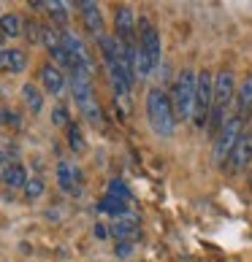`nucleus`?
<instances>
[{
	"instance_id": "a211bd4d",
	"label": "nucleus",
	"mask_w": 252,
	"mask_h": 262,
	"mask_svg": "<svg viewBox=\"0 0 252 262\" xmlns=\"http://www.w3.org/2000/svg\"><path fill=\"white\" fill-rule=\"evenodd\" d=\"M22 98H25V105L33 114H38V111L44 108V95H41V90H38L35 84H25L22 86Z\"/></svg>"
},
{
	"instance_id": "393cba45",
	"label": "nucleus",
	"mask_w": 252,
	"mask_h": 262,
	"mask_svg": "<svg viewBox=\"0 0 252 262\" xmlns=\"http://www.w3.org/2000/svg\"><path fill=\"white\" fill-rule=\"evenodd\" d=\"M52 124L54 127H68V108L65 105H54V111H52Z\"/></svg>"
},
{
	"instance_id": "1a4fd4ad",
	"label": "nucleus",
	"mask_w": 252,
	"mask_h": 262,
	"mask_svg": "<svg viewBox=\"0 0 252 262\" xmlns=\"http://www.w3.org/2000/svg\"><path fill=\"white\" fill-rule=\"evenodd\" d=\"M79 181H82V173L73 162H68V160L57 162V184H60L63 192H68V195H79L82 192Z\"/></svg>"
},
{
	"instance_id": "bb28decb",
	"label": "nucleus",
	"mask_w": 252,
	"mask_h": 262,
	"mask_svg": "<svg viewBox=\"0 0 252 262\" xmlns=\"http://www.w3.org/2000/svg\"><path fill=\"white\" fill-rule=\"evenodd\" d=\"M114 254L117 257H130L133 254V241H120L117 249H114Z\"/></svg>"
},
{
	"instance_id": "4468645a",
	"label": "nucleus",
	"mask_w": 252,
	"mask_h": 262,
	"mask_svg": "<svg viewBox=\"0 0 252 262\" xmlns=\"http://www.w3.org/2000/svg\"><path fill=\"white\" fill-rule=\"evenodd\" d=\"M111 235L120 241H133L135 235H139V219L133 216V213H128V216H120L117 222L111 225Z\"/></svg>"
},
{
	"instance_id": "5701e85b",
	"label": "nucleus",
	"mask_w": 252,
	"mask_h": 262,
	"mask_svg": "<svg viewBox=\"0 0 252 262\" xmlns=\"http://www.w3.org/2000/svg\"><path fill=\"white\" fill-rule=\"evenodd\" d=\"M46 11H49V16L54 19L57 25H65V22H68V6L60 3V0H52V3H46Z\"/></svg>"
},
{
	"instance_id": "7ed1b4c3",
	"label": "nucleus",
	"mask_w": 252,
	"mask_h": 262,
	"mask_svg": "<svg viewBox=\"0 0 252 262\" xmlns=\"http://www.w3.org/2000/svg\"><path fill=\"white\" fill-rule=\"evenodd\" d=\"M71 92H73V100L79 105L82 116L90 124H101L103 114H101V105L95 100V90H92V79L87 71H73L71 76Z\"/></svg>"
},
{
	"instance_id": "f03ea898",
	"label": "nucleus",
	"mask_w": 252,
	"mask_h": 262,
	"mask_svg": "<svg viewBox=\"0 0 252 262\" xmlns=\"http://www.w3.org/2000/svg\"><path fill=\"white\" fill-rule=\"evenodd\" d=\"M196 79L198 73L185 68V71H179L177 81H173V90H171V105H173V116H177V122H187L192 119V103H196Z\"/></svg>"
},
{
	"instance_id": "39448f33",
	"label": "nucleus",
	"mask_w": 252,
	"mask_h": 262,
	"mask_svg": "<svg viewBox=\"0 0 252 262\" xmlns=\"http://www.w3.org/2000/svg\"><path fill=\"white\" fill-rule=\"evenodd\" d=\"M241 133H244V116L234 114L225 127L215 135V151H211L215 154V162H225L228 160V154H230V149L236 146V141L241 138Z\"/></svg>"
},
{
	"instance_id": "7c9ffc66",
	"label": "nucleus",
	"mask_w": 252,
	"mask_h": 262,
	"mask_svg": "<svg viewBox=\"0 0 252 262\" xmlns=\"http://www.w3.org/2000/svg\"><path fill=\"white\" fill-rule=\"evenodd\" d=\"M3 162H6V154H3V151H0V165H3Z\"/></svg>"
},
{
	"instance_id": "ddd939ff",
	"label": "nucleus",
	"mask_w": 252,
	"mask_h": 262,
	"mask_svg": "<svg viewBox=\"0 0 252 262\" xmlns=\"http://www.w3.org/2000/svg\"><path fill=\"white\" fill-rule=\"evenodd\" d=\"M41 84H44V90L49 95H60L63 86H65V76H63V71L57 65L46 62V65H41Z\"/></svg>"
},
{
	"instance_id": "dca6fc26",
	"label": "nucleus",
	"mask_w": 252,
	"mask_h": 262,
	"mask_svg": "<svg viewBox=\"0 0 252 262\" xmlns=\"http://www.w3.org/2000/svg\"><path fill=\"white\" fill-rule=\"evenodd\" d=\"M249 108H252V76L241 81L239 92H236V114L244 116V111H249Z\"/></svg>"
},
{
	"instance_id": "4be33fe9",
	"label": "nucleus",
	"mask_w": 252,
	"mask_h": 262,
	"mask_svg": "<svg viewBox=\"0 0 252 262\" xmlns=\"http://www.w3.org/2000/svg\"><path fill=\"white\" fill-rule=\"evenodd\" d=\"M65 133H68V146H71L73 151H82L84 149V138H82V130H79V124L76 122H71L65 127Z\"/></svg>"
},
{
	"instance_id": "9d476101",
	"label": "nucleus",
	"mask_w": 252,
	"mask_h": 262,
	"mask_svg": "<svg viewBox=\"0 0 252 262\" xmlns=\"http://www.w3.org/2000/svg\"><path fill=\"white\" fill-rule=\"evenodd\" d=\"M114 27H117V38L122 43H133L135 35V19H133V8L130 6H120L114 14Z\"/></svg>"
},
{
	"instance_id": "6ab92c4d",
	"label": "nucleus",
	"mask_w": 252,
	"mask_h": 262,
	"mask_svg": "<svg viewBox=\"0 0 252 262\" xmlns=\"http://www.w3.org/2000/svg\"><path fill=\"white\" fill-rule=\"evenodd\" d=\"M98 211L101 213H114V216H128V203L125 200H117V198H103L98 203Z\"/></svg>"
},
{
	"instance_id": "473e14b6",
	"label": "nucleus",
	"mask_w": 252,
	"mask_h": 262,
	"mask_svg": "<svg viewBox=\"0 0 252 262\" xmlns=\"http://www.w3.org/2000/svg\"><path fill=\"white\" fill-rule=\"evenodd\" d=\"M249 114H252V108H249Z\"/></svg>"
},
{
	"instance_id": "cd10ccee",
	"label": "nucleus",
	"mask_w": 252,
	"mask_h": 262,
	"mask_svg": "<svg viewBox=\"0 0 252 262\" xmlns=\"http://www.w3.org/2000/svg\"><path fill=\"white\" fill-rule=\"evenodd\" d=\"M0 122L11 124V127H19V116L14 111H0Z\"/></svg>"
},
{
	"instance_id": "6e6552de",
	"label": "nucleus",
	"mask_w": 252,
	"mask_h": 262,
	"mask_svg": "<svg viewBox=\"0 0 252 262\" xmlns=\"http://www.w3.org/2000/svg\"><path fill=\"white\" fill-rule=\"evenodd\" d=\"M236 98V79L230 71H220L215 76V105L211 111H222V108H230V100Z\"/></svg>"
},
{
	"instance_id": "0eeeda50",
	"label": "nucleus",
	"mask_w": 252,
	"mask_h": 262,
	"mask_svg": "<svg viewBox=\"0 0 252 262\" xmlns=\"http://www.w3.org/2000/svg\"><path fill=\"white\" fill-rule=\"evenodd\" d=\"M252 162V130H244L241 138L236 141V146L230 149L228 160H225V170L228 173H239Z\"/></svg>"
},
{
	"instance_id": "b1692460",
	"label": "nucleus",
	"mask_w": 252,
	"mask_h": 262,
	"mask_svg": "<svg viewBox=\"0 0 252 262\" xmlns=\"http://www.w3.org/2000/svg\"><path fill=\"white\" fill-rule=\"evenodd\" d=\"M44 195V181L41 179H27L25 184V198L27 200H35V198H41Z\"/></svg>"
},
{
	"instance_id": "f3484780",
	"label": "nucleus",
	"mask_w": 252,
	"mask_h": 262,
	"mask_svg": "<svg viewBox=\"0 0 252 262\" xmlns=\"http://www.w3.org/2000/svg\"><path fill=\"white\" fill-rule=\"evenodd\" d=\"M22 27H25V22L16 14H3L0 16V33H3L6 38H19L22 35Z\"/></svg>"
},
{
	"instance_id": "c756f323",
	"label": "nucleus",
	"mask_w": 252,
	"mask_h": 262,
	"mask_svg": "<svg viewBox=\"0 0 252 262\" xmlns=\"http://www.w3.org/2000/svg\"><path fill=\"white\" fill-rule=\"evenodd\" d=\"M3 43H6V35H3V33H0V49H3Z\"/></svg>"
},
{
	"instance_id": "f257e3e1",
	"label": "nucleus",
	"mask_w": 252,
	"mask_h": 262,
	"mask_svg": "<svg viewBox=\"0 0 252 262\" xmlns=\"http://www.w3.org/2000/svg\"><path fill=\"white\" fill-rule=\"evenodd\" d=\"M147 119H149V127L160 138H171L173 130H177V116H173L171 98L160 86H152L147 92Z\"/></svg>"
},
{
	"instance_id": "2f4dec72",
	"label": "nucleus",
	"mask_w": 252,
	"mask_h": 262,
	"mask_svg": "<svg viewBox=\"0 0 252 262\" xmlns=\"http://www.w3.org/2000/svg\"><path fill=\"white\" fill-rule=\"evenodd\" d=\"M249 187H252V176H249Z\"/></svg>"
},
{
	"instance_id": "2eb2a0df",
	"label": "nucleus",
	"mask_w": 252,
	"mask_h": 262,
	"mask_svg": "<svg viewBox=\"0 0 252 262\" xmlns=\"http://www.w3.org/2000/svg\"><path fill=\"white\" fill-rule=\"evenodd\" d=\"M0 179H3V184H8L11 189H25L27 170H25L19 162H8L6 168H3V173H0Z\"/></svg>"
},
{
	"instance_id": "9b49d317",
	"label": "nucleus",
	"mask_w": 252,
	"mask_h": 262,
	"mask_svg": "<svg viewBox=\"0 0 252 262\" xmlns=\"http://www.w3.org/2000/svg\"><path fill=\"white\" fill-rule=\"evenodd\" d=\"M79 8H82L84 27H87L92 35L101 38V35H103V14H101V6H98V3H90V0H82Z\"/></svg>"
},
{
	"instance_id": "f8f14e48",
	"label": "nucleus",
	"mask_w": 252,
	"mask_h": 262,
	"mask_svg": "<svg viewBox=\"0 0 252 262\" xmlns=\"http://www.w3.org/2000/svg\"><path fill=\"white\" fill-rule=\"evenodd\" d=\"M27 68V54L22 49H0V73H22Z\"/></svg>"
},
{
	"instance_id": "c85d7f7f",
	"label": "nucleus",
	"mask_w": 252,
	"mask_h": 262,
	"mask_svg": "<svg viewBox=\"0 0 252 262\" xmlns=\"http://www.w3.org/2000/svg\"><path fill=\"white\" fill-rule=\"evenodd\" d=\"M92 232H95V238H101V241L111 235V230H109V225H101V222H98V225H95V230H92Z\"/></svg>"
},
{
	"instance_id": "20e7f679",
	"label": "nucleus",
	"mask_w": 252,
	"mask_h": 262,
	"mask_svg": "<svg viewBox=\"0 0 252 262\" xmlns=\"http://www.w3.org/2000/svg\"><path fill=\"white\" fill-rule=\"evenodd\" d=\"M211 105H215V79L209 71H201L196 79V103H192V124L196 127H206Z\"/></svg>"
},
{
	"instance_id": "aec40b11",
	"label": "nucleus",
	"mask_w": 252,
	"mask_h": 262,
	"mask_svg": "<svg viewBox=\"0 0 252 262\" xmlns=\"http://www.w3.org/2000/svg\"><path fill=\"white\" fill-rule=\"evenodd\" d=\"M106 198H117V200H125V203H128V200H130V189H128V184L120 181V179L109 181V192H106Z\"/></svg>"
},
{
	"instance_id": "a878e982",
	"label": "nucleus",
	"mask_w": 252,
	"mask_h": 262,
	"mask_svg": "<svg viewBox=\"0 0 252 262\" xmlns=\"http://www.w3.org/2000/svg\"><path fill=\"white\" fill-rule=\"evenodd\" d=\"M22 35H27V41H30V43H38V41H41V25L27 22V25L22 27Z\"/></svg>"
},
{
	"instance_id": "72a5a7b5",
	"label": "nucleus",
	"mask_w": 252,
	"mask_h": 262,
	"mask_svg": "<svg viewBox=\"0 0 252 262\" xmlns=\"http://www.w3.org/2000/svg\"><path fill=\"white\" fill-rule=\"evenodd\" d=\"M0 16H3V14H0Z\"/></svg>"
},
{
	"instance_id": "412c9836",
	"label": "nucleus",
	"mask_w": 252,
	"mask_h": 262,
	"mask_svg": "<svg viewBox=\"0 0 252 262\" xmlns=\"http://www.w3.org/2000/svg\"><path fill=\"white\" fill-rule=\"evenodd\" d=\"M41 43L49 52H54L57 46H60V33H57L54 27H49V25H41Z\"/></svg>"
},
{
	"instance_id": "423d86ee",
	"label": "nucleus",
	"mask_w": 252,
	"mask_h": 262,
	"mask_svg": "<svg viewBox=\"0 0 252 262\" xmlns=\"http://www.w3.org/2000/svg\"><path fill=\"white\" fill-rule=\"evenodd\" d=\"M141 35H139V54L141 57H147V62L152 65V71L160 65V54H163V46H160V35L158 30L149 25V19L144 16L141 19Z\"/></svg>"
}]
</instances>
